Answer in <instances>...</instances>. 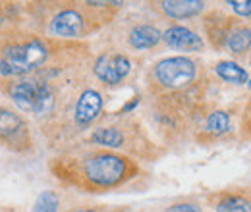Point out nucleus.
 Instances as JSON below:
<instances>
[{"instance_id":"1","label":"nucleus","mask_w":251,"mask_h":212,"mask_svg":"<svg viewBox=\"0 0 251 212\" xmlns=\"http://www.w3.org/2000/svg\"><path fill=\"white\" fill-rule=\"evenodd\" d=\"M49 56V48L41 39L27 37L22 41H10L0 48V73L18 77L43 66Z\"/></svg>"},{"instance_id":"2","label":"nucleus","mask_w":251,"mask_h":212,"mask_svg":"<svg viewBox=\"0 0 251 212\" xmlns=\"http://www.w3.org/2000/svg\"><path fill=\"white\" fill-rule=\"evenodd\" d=\"M8 93L20 110L33 116H47L54 108V91L47 81L25 77L12 83Z\"/></svg>"},{"instance_id":"3","label":"nucleus","mask_w":251,"mask_h":212,"mask_svg":"<svg viewBox=\"0 0 251 212\" xmlns=\"http://www.w3.org/2000/svg\"><path fill=\"white\" fill-rule=\"evenodd\" d=\"M129 174V162L110 152H97L83 162V178L93 187H114Z\"/></svg>"},{"instance_id":"4","label":"nucleus","mask_w":251,"mask_h":212,"mask_svg":"<svg viewBox=\"0 0 251 212\" xmlns=\"http://www.w3.org/2000/svg\"><path fill=\"white\" fill-rule=\"evenodd\" d=\"M157 83L166 89H184L193 83L197 75V66L191 58L186 56H172L164 58L153 70Z\"/></svg>"},{"instance_id":"5","label":"nucleus","mask_w":251,"mask_h":212,"mask_svg":"<svg viewBox=\"0 0 251 212\" xmlns=\"http://www.w3.org/2000/svg\"><path fill=\"white\" fill-rule=\"evenodd\" d=\"M0 143L12 151H25L31 145L27 123L20 114L0 106Z\"/></svg>"},{"instance_id":"6","label":"nucleus","mask_w":251,"mask_h":212,"mask_svg":"<svg viewBox=\"0 0 251 212\" xmlns=\"http://www.w3.org/2000/svg\"><path fill=\"white\" fill-rule=\"evenodd\" d=\"M131 64L124 54H102L95 62L97 77L106 85H116L129 73Z\"/></svg>"},{"instance_id":"7","label":"nucleus","mask_w":251,"mask_h":212,"mask_svg":"<svg viewBox=\"0 0 251 212\" xmlns=\"http://www.w3.org/2000/svg\"><path fill=\"white\" fill-rule=\"evenodd\" d=\"M85 29V20L77 10H62L50 22V33L56 37H79Z\"/></svg>"},{"instance_id":"8","label":"nucleus","mask_w":251,"mask_h":212,"mask_svg":"<svg viewBox=\"0 0 251 212\" xmlns=\"http://www.w3.org/2000/svg\"><path fill=\"white\" fill-rule=\"evenodd\" d=\"M162 41L176 50H201L203 48L201 37L188 27H182V25H174V27L164 31Z\"/></svg>"},{"instance_id":"9","label":"nucleus","mask_w":251,"mask_h":212,"mask_svg":"<svg viewBox=\"0 0 251 212\" xmlns=\"http://www.w3.org/2000/svg\"><path fill=\"white\" fill-rule=\"evenodd\" d=\"M100 108H102L100 93L87 89L85 93H81V96L75 104V121L79 125H89L100 114Z\"/></svg>"},{"instance_id":"10","label":"nucleus","mask_w":251,"mask_h":212,"mask_svg":"<svg viewBox=\"0 0 251 212\" xmlns=\"http://www.w3.org/2000/svg\"><path fill=\"white\" fill-rule=\"evenodd\" d=\"M203 2L197 0H164L160 2V10L174 18V20H184V18H193L203 10Z\"/></svg>"},{"instance_id":"11","label":"nucleus","mask_w":251,"mask_h":212,"mask_svg":"<svg viewBox=\"0 0 251 212\" xmlns=\"http://www.w3.org/2000/svg\"><path fill=\"white\" fill-rule=\"evenodd\" d=\"M129 45L137 50H145V48H153L158 45V41H162V33L153 27V25H137L129 33Z\"/></svg>"},{"instance_id":"12","label":"nucleus","mask_w":251,"mask_h":212,"mask_svg":"<svg viewBox=\"0 0 251 212\" xmlns=\"http://www.w3.org/2000/svg\"><path fill=\"white\" fill-rule=\"evenodd\" d=\"M226 47L232 54H244L251 48V29L250 27H236L226 33Z\"/></svg>"},{"instance_id":"13","label":"nucleus","mask_w":251,"mask_h":212,"mask_svg":"<svg viewBox=\"0 0 251 212\" xmlns=\"http://www.w3.org/2000/svg\"><path fill=\"white\" fill-rule=\"evenodd\" d=\"M215 71L219 73L220 79L228 81V83H236V85H244L248 81V71L244 68H240L234 62H219Z\"/></svg>"},{"instance_id":"14","label":"nucleus","mask_w":251,"mask_h":212,"mask_svg":"<svg viewBox=\"0 0 251 212\" xmlns=\"http://www.w3.org/2000/svg\"><path fill=\"white\" fill-rule=\"evenodd\" d=\"M91 141L102 147H110V149H118L124 143V135L120 129L116 127H100L91 135Z\"/></svg>"},{"instance_id":"15","label":"nucleus","mask_w":251,"mask_h":212,"mask_svg":"<svg viewBox=\"0 0 251 212\" xmlns=\"http://www.w3.org/2000/svg\"><path fill=\"white\" fill-rule=\"evenodd\" d=\"M230 127V120H228V114L222 112V110H217L213 112L209 118H207V123H205V129L211 133V135H222L226 133Z\"/></svg>"},{"instance_id":"16","label":"nucleus","mask_w":251,"mask_h":212,"mask_svg":"<svg viewBox=\"0 0 251 212\" xmlns=\"http://www.w3.org/2000/svg\"><path fill=\"white\" fill-rule=\"evenodd\" d=\"M31 212H58V197L52 191H43L37 197Z\"/></svg>"},{"instance_id":"17","label":"nucleus","mask_w":251,"mask_h":212,"mask_svg":"<svg viewBox=\"0 0 251 212\" xmlns=\"http://www.w3.org/2000/svg\"><path fill=\"white\" fill-rule=\"evenodd\" d=\"M217 212H251V203L244 197H228L219 203Z\"/></svg>"},{"instance_id":"18","label":"nucleus","mask_w":251,"mask_h":212,"mask_svg":"<svg viewBox=\"0 0 251 212\" xmlns=\"http://www.w3.org/2000/svg\"><path fill=\"white\" fill-rule=\"evenodd\" d=\"M228 6H232V10L240 16H251L250 0H232V2H228Z\"/></svg>"},{"instance_id":"19","label":"nucleus","mask_w":251,"mask_h":212,"mask_svg":"<svg viewBox=\"0 0 251 212\" xmlns=\"http://www.w3.org/2000/svg\"><path fill=\"white\" fill-rule=\"evenodd\" d=\"M168 212H199V209L195 205H189V203H180V205L170 207Z\"/></svg>"},{"instance_id":"20","label":"nucleus","mask_w":251,"mask_h":212,"mask_svg":"<svg viewBox=\"0 0 251 212\" xmlns=\"http://www.w3.org/2000/svg\"><path fill=\"white\" fill-rule=\"evenodd\" d=\"M75 212H95V211H75Z\"/></svg>"},{"instance_id":"21","label":"nucleus","mask_w":251,"mask_h":212,"mask_svg":"<svg viewBox=\"0 0 251 212\" xmlns=\"http://www.w3.org/2000/svg\"><path fill=\"white\" fill-rule=\"evenodd\" d=\"M250 89H251V81H250Z\"/></svg>"}]
</instances>
